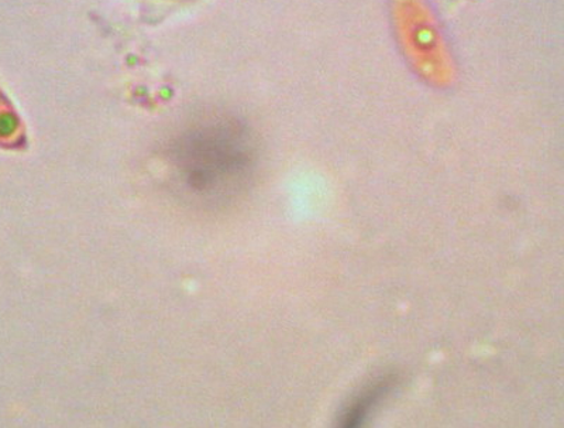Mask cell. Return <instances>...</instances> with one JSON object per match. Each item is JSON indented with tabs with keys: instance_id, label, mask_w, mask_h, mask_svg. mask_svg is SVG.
<instances>
[{
	"instance_id": "obj_1",
	"label": "cell",
	"mask_w": 564,
	"mask_h": 428,
	"mask_svg": "<svg viewBox=\"0 0 564 428\" xmlns=\"http://www.w3.org/2000/svg\"><path fill=\"white\" fill-rule=\"evenodd\" d=\"M253 143L243 129L215 130L195 138L181 156V174L191 189L203 194H230L243 188L254 163Z\"/></svg>"
},
{
	"instance_id": "obj_2",
	"label": "cell",
	"mask_w": 564,
	"mask_h": 428,
	"mask_svg": "<svg viewBox=\"0 0 564 428\" xmlns=\"http://www.w3.org/2000/svg\"><path fill=\"white\" fill-rule=\"evenodd\" d=\"M398 385V375L382 374L367 382L355 393L337 416L336 425L341 428H356L366 425L372 413L388 399Z\"/></svg>"
}]
</instances>
